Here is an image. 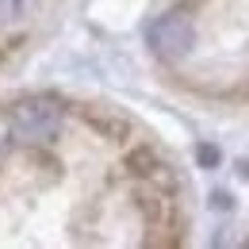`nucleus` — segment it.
Returning a JSON list of instances; mask_svg holds the SVG:
<instances>
[{
  "label": "nucleus",
  "instance_id": "1",
  "mask_svg": "<svg viewBox=\"0 0 249 249\" xmlns=\"http://www.w3.org/2000/svg\"><path fill=\"white\" fill-rule=\"evenodd\" d=\"M65 107L58 100H23L8 111V126L12 134H19L23 142H50L62 134Z\"/></svg>",
  "mask_w": 249,
  "mask_h": 249
},
{
  "label": "nucleus",
  "instance_id": "2",
  "mask_svg": "<svg viewBox=\"0 0 249 249\" xmlns=\"http://www.w3.org/2000/svg\"><path fill=\"white\" fill-rule=\"evenodd\" d=\"M146 38H150V46H154L161 58H184L188 50H192V42H196V31H192V23H188L184 16L173 12V16L154 19Z\"/></svg>",
  "mask_w": 249,
  "mask_h": 249
},
{
  "label": "nucleus",
  "instance_id": "4",
  "mask_svg": "<svg viewBox=\"0 0 249 249\" xmlns=\"http://www.w3.org/2000/svg\"><path fill=\"white\" fill-rule=\"evenodd\" d=\"M0 146H4V134H0Z\"/></svg>",
  "mask_w": 249,
  "mask_h": 249
},
{
  "label": "nucleus",
  "instance_id": "3",
  "mask_svg": "<svg viewBox=\"0 0 249 249\" xmlns=\"http://www.w3.org/2000/svg\"><path fill=\"white\" fill-rule=\"evenodd\" d=\"M199 161H203V165H215L218 150H215V146H199Z\"/></svg>",
  "mask_w": 249,
  "mask_h": 249
}]
</instances>
